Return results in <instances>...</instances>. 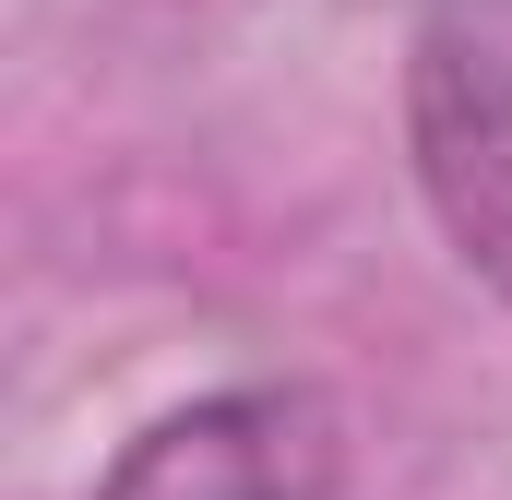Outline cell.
<instances>
[{
    "instance_id": "obj_1",
    "label": "cell",
    "mask_w": 512,
    "mask_h": 500,
    "mask_svg": "<svg viewBox=\"0 0 512 500\" xmlns=\"http://www.w3.org/2000/svg\"><path fill=\"white\" fill-rule=\"evenodd\" d=\"M405 143L465 274L512 298V0H429L405 48Z\"/></svg>"
},
{
    "instance_id": "obj_2",
    "label": "cell",
    "mask_w": 512,
    "mask_h": 500,
    "mask_svg": "<svg viewBox=\"0 0 512 500\" xmlns=\"http://www.w3.org/2000/svg\"><path fill=\"white\" fill-rule=\"evenodd\" d=\"M334 489H346V417L310 381H239V393L167 405L96 477V500H334Z\"/></svg>"
}]
</instances>
